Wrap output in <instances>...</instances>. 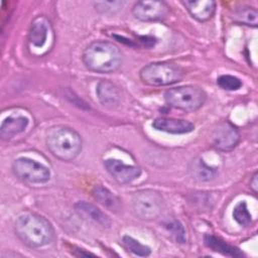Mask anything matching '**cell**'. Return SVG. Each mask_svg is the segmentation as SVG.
<instances>
[{
  "instance_id": "cell-24",
  "label": "cell",
  "mask_w": 258,
  "mask_h": 258,
  "mask_svg": "<svg viewBox=\"0 0 258 258\" xmlns=\"http://www.w3.org/2000/svg\"><path fill=\"white\" fill-rule=\"evenodd\" d=\"M217 84L220 88L227 91H237L242 87V81L231 75L220 76L217 80Z\"/></svg>"
},
{
  "instance_id": "cell-3",
  "label": "cell",
  "mask_w": 258,
  "mask_h": 258,
  "mask_svg": "<svg viewBox=\"0 0 258 258\" xmlns=\"http://www.w3.org/2000/svg\"><path fill=\"white\" fill-rule=\"evenodd\" d=\"M45 142L51 154L62 161L75 159L81 153L83 146L81 135L73 128L63 125L50 127Z\"/></svg>"
},
{
  "instance_id": "cell-12",
  "label": "cell",
  "mask_w": 258,
  "mask_h": 258,
  "mask_svg": "<svg viewBox=\"0 0 258 258\" xmlns=\"http://www.w3.org/2000/svg\"><path fill=\"white\" fill-rule=\"evenodd\" d=\"M182 4L191 17L201 22L211 19L216 11V2L213 0H186Z\"/></svg>"
},
{
  "instance_id": "cell-8",
  "label": "cell",
  "mask_w": 258,
  "mask_h": 258,
  "mask_svg": "<svg viewBox=\"0 0 258 258\" xmlns=\"http://www.w3.org/2000/svg\"><path fill=\"white\" fill-rule=\"evenodd\" d=\"M170 7L164 1L142 0L133 5L132 13L140 21H158L167 17Z\"/></svg>"
},
{
  "instance_id": "cell-18",
  "label": "cell",
  "mask_w": 258,
  "mask_h": 258,
  "mask_svg": "<svg viewBox=\"0 0 258 258\" xmlns=\"http://www.w3.org/2000/svg\"><path fill=\"white\" fill-rule=\"evenodd\" d=\"M188 170L192 178L200 181H210L214 179L217 175L216 168L208 165L202 158H197L192 160L189 164Z\"/></svg>"
},
{
  "instance_id": "cell-7",
  "label": "cell",
  "mask_w": 258,
  "mask_h": 258,
  "mask_svg": "<svg viewBox=\"0 0 258 258\" xmlns=\"http://www.w3.org/2000/svg\"><path fill=\"white\" fill-rule=\"evenodd\" d=\"M12 170L17 178L31 184H42L50 178L49 169L29 157L16 158L12 163Z\"/></svg>"
},
{
  "instance_id": "cell-10",
  "label": "cell",
  "mask_w": 258,
  "mask_h": 258,
  "mask_svg": "<svg viewBox=\"0 0 258 258\" xmlns=\"http://www.w3.org/2000/svg\"><path fill=\"white\" fill-rule=\"evenodd\" d=\"M104 166L119 183H130L141 175V169L138 166L126 164L116 158L105 160Z\"/></svg>"
},
{
  "instance_id": "cell-1",
  "label": "cell",
  "mask_w": 258,
  "mask_h": 258,
  "mask_svg": "<svg viewBox=\"0 0 258 258\" xmlns=\"http://www.w3.org/2000/svg\"><path fill=\"white\" fill-rule=\"evenodd\" d=\"M14 231L21 242L30 248L43 247L49 244L54 237L50 222L31 212H24L16 218Z\"/></svg>"
},
{
  "instance_id": "cell-6",
  "label": "cell",
  "mask_w": 258,
  "mask_h": 258,
  "mask_svg": "<svg viewBox=\"0 0 258 258\" xmlns=\"http://www.w3.org/2000/svg\"><path fill=\"white\" fill-rule=\"evenodd\" d=\"M164 201L162 196L152 189H142L132 197V211L134 215L145 221L156 219L162 213Z\"/></svg>"
},
{
  "instance_id": "cell-14",
  "label": "cell",
  "mask_w": 258,
  "mask_h": 258,
  "mask_svg": "<svg viewBox=\"0 0 258 258\" xmlns=\"http://www.w3.org/2000/svg\"><path fill=\"white\" fill-rule=\"evenodd\" d=\"M96 94L99 101L105 106L117 105L121 97L119 88L107 80H103L98 83L96 87Z\"/></svg>"
},
{
  "instance_id": "cell-13",
  "label": "cell",
  "mask_w": 258,
  "mask_h": 258,
  "mask_svg": "<svg viewBox=\"0 0 258 258\" xmlns=\"http://www.w3.org/2000/svg\"><path fill=\"white\" fill-rule=\"evenodd\" d=\"M29 120L24 115H11L6 117L0 127V136L3 139H11L22 133L28 126Z\"/></svg>"
},
{
  "instance_id": "cell-23",
  "label": "cell",
  "mask_w": 258,
  "mask_h": 258,
  "mask_svg": "<svg viewBox=\"0 0 258 258\" xmlns=\"http://www.w3.org/2000/svg\"><path fill=\"white\" fill-rule=\"evenodd\" d=\"M232 215L233 219L241 226H248L251 223L252 217L245 201H241L235 206Z\"/></svg>"
},
{
  "instance_id": "cell-16",
  "label": "cell",
  "mask_w": 258,
  "mask_h": 258,
  "mask_svg": "<svg viewBox=\"0 0 258 258\" xmlns=\"http://www.w3.org/2000/svg\"><path fill=\"white\" fill-rule=\"evenodd\" d=\"M204 242L205 245L212 249L215 252H219L223 255L230 256V257H241L243 256V253L235 246H232L222 240L221 238L212 235V234H207L204 237Z\"/></svg>"
},
{
  "instance_id": "cell-15",
  "label": "cell",
  "mask_w": 258,
  "mask_h": 258,
  "mask_svg": "<svg viewBox=\"0 0 258 258\" xmlns=\"http://www.w3.org/2000/svg\"><path fill=\"white\" fill-rule=\"evenodd\" d=\"M75 209L77 213L82 216L83 218H86L88 220H91L95 223H98L102 226L108 227L111 224V221L109 217L103 213L99 208L96 206L87 203V202H79L76 204Z\"/></svg>"
},
{
  "instance_id": "cell-4",
  "label": "cell",
  "mask_w": 258,
  "mask_h": 258,
  "mask_svg": "<svg viewBox=\"0 0 258 258\" xmlns=\"http://www.w3.org/2000/svg\"><path fill=\"white\" fill-rule=\"evenodd\" d=\"M206 99L205 91L192 85L172 88L164 93V101L168 106L184 112H194L200 109Z\"/></svg>"
},
{
  "instance_id": "cell-11",
  "label": "cell",
  "mask_w": 258,
  "mask_h": 258,
  "mask_svg": "<svg viewBox=\"0 0 258 258\" xmlns=\"http://www.w3.org/2000/svg\"><path fill=\"white\" fill-rule=\"evenodd\" d=\"M152 127L158 131L170 134H185L195 130V125L183 119L160 117L153 121Z\"/></svg>"
},
{
  "instance_id": "cell-20",
  "label": "cell",
  "mask_w": 258,
  "mask_h": 258,
  "mask_svg": "<svg viewBox=\"0 0 258 258\" xmlns=\"http://www.w3.org/2000/svg\"><path fill=\"white\" fill-rule=\"evenodd\" d=\"M233 20L236 23L249 25V26H257L258 23V13L257 10L253 7L242 6L238 7L233 13Z\"/></svg>"
},
{
  "instance_id": "cell-21",
  "label": "cell",
  "mask_w": 258,
  "mask_h": 258,
  "mask_svg": "<svg viewBox=\"0 0 258 258\" xmlns=\"http://www.w3.org/2000/svg\"><path fill=\"white\" fill-rule=\"evenodd\" d=\"M163 227L177 243L183 244L186 241L185 230L178 220L173 218L167 219L163 222Z\"/></svg>"
},
{
  "instance_id": "cell-9",
  "label": "cell",
  "mask_w": 258,
  "mask_h": 258,
  "mask_svg": "<svg viewBox=\"0 0 258 258\" xmlns=\"http://www.w3.org/2000/svg\"><path fill=\"white\" fill-rule=\"evenodd\" d=\"M240 140L237 128L229 121L221 122L212 133V145L220 151H230Z\"/></svg>"
},
{
  "instance_id": "cell-17",
  "label": "cell",
  "mask_w": 258,
  "mask_h": 258,
  "mask_svg": "<svg viewBox=\"0 0 258 258\" xmlns=\"http://www.w3.org/2000/svg\"><path fill=\"white\" fill-rule=\"evenodd\" d=\"M48 35V27L43 18H36L33 20L30 26L28 39L31 45L34 47H42L46 40Z\"/></svg>"
},
{
  "instance_id": "cell-25",
  "label": "cell",
  "mask_w": 258,
  "mask_h": 258,
  "mask_svg": "<svg viewBox=\"0 0 258 258\" xmlns=\"http://www.w3.org/2000/svg\"><path fill=\"white\" fill-rule=\"evenodd\" d=\"M257 176H258V174H257V172H255V173L253 174V176H252L251 180H250V187H251V189L253 190V192H254V194H257V190H258Z\"/></svg>"
},
{
  "instance_id": "cell-22",
  "label": "cell",
  "mask_w": 258,
  "mask_h": 258,
  "mask_svg": "<svg viewBox=\"0 0 258 258\" xmlns=\"http://www.w3.org/2000/svg\"><path fill=\"white\" fill-rule=\"evenodd\" d=\"M122 242H123L124 247L127 250H129L130 252H132L133 254H135L137 256L145 257V256H148L151 253V250L148 246L141 244L139 241L132 238L131 236L125 235L122 238Z\"/></svg>"
},
{
  "instance_id": "cell-19",
  "label": "cell",
  "mask_w": 258,
  "mask_h": 258,
  "mask_svg": "<svg viewBox=\"0 0 258 258\" xmlns=\"http://www.w3.org/2000/svg\"><path fill=\"white\" fill-rule=\"evenodd\" d=\"M92 195H93L94 199L98 203H100L102 206H104L105 208H107V209H109L111 211L119 210V208H120V201L107 187H105V186H103L101 184L95 185L93 190H92Z\"/></svg>"
},
{
  "instance_id": "cell-5",
  "label": "cell",
  "mask_w": 258,
  "mask_h": 258,
  "mask_svg": "<svg viewBox=\"0 0 258 258\" xmlns=\"http://www.w3.org/2000/svg\"><path fill=\"white\" fill-rule=\"evenodd\" d=\"M184 75L183 70L168 61L152 62L143 67L139 73L141 81L149 86H168L178 83Z\"/></svg>"
},
{
  "instance_id": "cell-2",
  "label": "cell",
  "mask_w": 258,
  "mask_h": 258,
  "mask_svg": "<svg viewBox=\"0 0 258 258\" xmlns=\"http://www.w3.org/2000/svg\"><path fill=\"white\" fill-rule=\"evenodd\" d=\"M82 59L86 68L92 72L111 74L121 67L123 54L115 43L96 40L84 49Z\"/></svg>"
}]
</instances>
